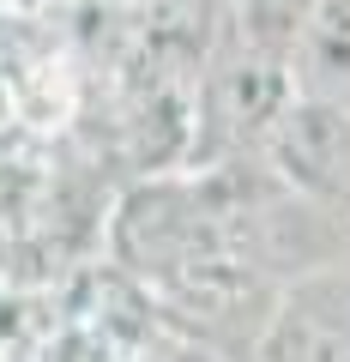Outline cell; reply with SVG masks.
<instances>
[{"instance_id": "cell-7", "label": "cell", "mask_w": 350, "mask_h": 362, "mask_svg": "<svg viewBox=\"0 0 350 362\" xmlns=\"http://www.w3.org/2000/svg\"><path fill=\"white\" fill-rule=\"evenodd\" d=\"M0 362H6V356H0Z\"/></svg>"}, {"instance_id": "cell-1", "label": "cell", "mask_w": 350, "mask_h": 362, "mask_svg": "<svg viewBox=\"0 0 350 362\" xmlns=\"http://www.w3.org/2000/svg\"><path fill=\"white\" fill-rule=\"evenodd\" d=\"M254 163L284 187L308 199L314 211L350 223V103L326 97H290L272 133L259 139Z\"/></svg>"}, {"instance_id": "cell-2", "label": "cell", "mask_w": 350, "mask_h": 362, "mask_svg": "<svg viewBox=\"0 0 350 362\" xmlns=\"http://www.w3.org/2000/svg\"><path fill=\"white\" fill-rule=\"evenodd\" d=\"M254 362H350V266H314L272 296Z\"/></svg>"}, {"instance_id": "cell-4", "label": "cell", "mask_w": 350, "mask_h": 362, "mask_svg": "<svg viewBox=\"0 0 350 362\" xmlns=\"http://www.w3.org/2000/svg\"><path fill=\"white\" fill-rule=\"evenodd\" d=\"M308 13V0H230L218 18V42H235V49H254V54H272L284 61L290 42H296V25Z\"/></svg>"}, {"instance_id": "cell-5", "label": "cell", "mask_w": 350, "mask_h": 362, "mask_svg": "<svg viewBox=\"0 0 350 362\" xmlns=\"http://www.w3.org/2000/svg\"><path fill=\"white\" fill-rule=\"evenodd\" d=\"M182 6H194V13H211V18H223V6H230V0H182Z\"/></svg>"}, {"instance_id": "cell-3", "label": "cell", "mask_w": 350, "mask_h": 362, "mask_svg": "<svg viewBox=\"0 0 350 362\" xmlns=\"http://www.w3.org/2000/svg\"><path fill=\"white\" fill-rule=\"evenodd\" d=\"M284 66L296 97L350 103V0H308Z\"/></svg>"}, {"instance_id": "cell-6", "label": "cell", "mask_w": 350, "mask_h": 362, "mask_svg": "<svg viewBox=\"0 0 350 362\" xmlns=\"http://www.w3.org/2000/svg\"><path fill=\"white\" fill-rule=\"evenodd\" d=\"M0 6H18V0H0Z\"/></svg>"}]
</instances>
